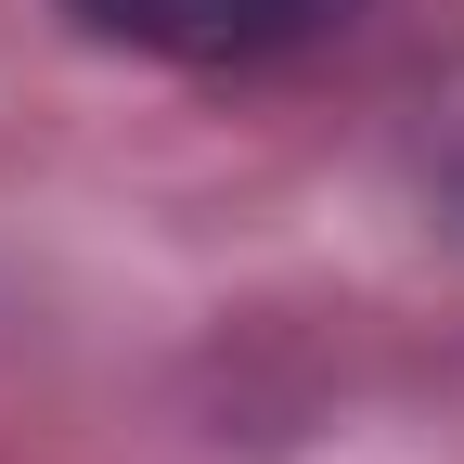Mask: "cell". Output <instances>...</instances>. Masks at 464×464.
<instances>
[{
    "mask_svg": "<svg viewBox=\"0 0 464 464\" xmlns=\"http://www.w3.org/2000/svg\"><path fill=\"white\" fill-rule=\"evenodd\" d=\"M78 14H91L103 39H130V52H181V65H246V52H284V39L335 26L348 0H78Z\"/></svg>",
    "mask_w": 464,
    "mask_h": 464,
    "instance_id": "1",
    "label": "cell"
}]
</instances>
